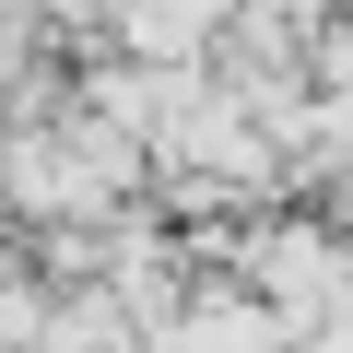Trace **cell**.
Segmentation results:
<instances>
[{"label": "cell", "instance_id": "1", "mask_svg": "<svg viewBox=\"0 0 353 353\" xmlns=\"http://www.w3.org/2000/svg\"><path fill=\"white\" fill-rule=\"evenodd\" d=\"M306 83L318 94H353V0H330L318 36H306Z\"/></svg>", "mask_w": 353, "mask_h": 353}]
</instances>
